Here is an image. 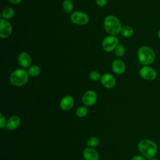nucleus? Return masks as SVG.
Wrapping results in <instances>:
<instances>
[{
    "mask_svg": "<svg viewBox=\"0 0 160 160\" xmlns=\"http://www.w3.org/2000/svg\"><path fill=\"white\" fill-rule=\"evenodd\" d=\"M12 4H19L22 0H8Z\"/></svg>",
    "mask_w": 160,
    "mask_h": 160,
    "instance_id": "bb28decb",
    "label": "nucleus"
},
{
    "mask_svg": "<svg viewBox=\"0 0 160 160\" xmlns=\"http://www.w3.org/2000/svg\"><path fill=\"white\" fill-rule=\"evenodd\" d=\"M28 72L29 76L32 77H36L40 74L41 69L38 65H32L29 68Z\"/></svg>",
    "mask_w": 160,
    "mask_h": 160,
    "instance_id": "a211bd4d",
    "label": "nucleus"
},
{
    "mask_svg": "<svg viewBox=\"0 0 160 160\" xmlns=\"http://www.w3.org/2000/svg\"><path fill=\"white\" fill-rule=\"evenodd\" d=\"M62 8L66 12H71L74 8L72 2L71 0H64L62 2Z\"/></svg>",
    "mask_w": 160,
    "mask_h": 160,
    "instance_id": "6ab92c4d",
    "label": "nucleus"
},
{
    "mask_svg": "<svg viewBox=\"0 0 160 160\" xmlns=\"http://www.w3.org/2000/svg\"><path fill=\"white\" fill-rule=\"evenodd\" d=\"M120 33L123 37L128 38L131 37L133 35L134 30L131 26L126 25L122 27Z\"/></svg>",
    "mask_w": 160,
    "mask_h": 160,
    "instance_id": "f3484780",
    "label": "nucleus"
},
{
    "mask_svg": "<svg viewBox=\"0 0 160 160\" xmlns=\"http://www.w3.org/2000/svg\"><path fill=\"white\" fill-rule=\"evenodd\" d=\"M119 44V39L113 35H109L105 37L102 42V49L106 52L114 51L115 48Z\"/></svg>",
    "mask_w": 160,
    "mask_h": 160,
    "instance_id": "39448f33",
    "label": "nucleus"
},
{
    "mask_svg": "<svg viewBox=\"0 0 160 160\" xmlns=\"http://www.w3.org/2000/svg\"><path fill=\"white\" fill-rule=\"evenodd\" d=\"M96 3L100 7L105 6L108 3V0H95Z\"/></svg>",
    "mask_w": 160,
    "mask_h": 160,
    "instance_id": "393cba45",
    "label": "nucleus"
},
{
    "mask_svg": "<svg viewBox=\"0 0 160 160\" xmlns=\"http://www.w3.org/2000/svg\"><path fill=\"white\" fill-rule=\"evenodd\" d=\"M148 160H158V159L155 158H150V159H148Z\"/></svg>",
    "mask_w": 160,
    "mask_h": 160,
    "instance_id": "c85d7f7f",
    "label": "nucleus"
},
{
    "mask_svg": "<svg viewBox=\"0 0 160 160\" xmlns=\"http://www.w3.org/2000/svg\"><path fill=\"white\" fill-rule=\"evenodd\" d=\"M12 26L8 20L1 19L0 20V37L1 38H7L11 34Z\"/></svg>",
    "mask_w": 160,
    "mask_h": 160,
    "instance_id": "6e6552de",
    "label": "nucleus"
},
{
    "mask_svg": "<svg viewBox=\"0 0 160 160\" xmlns=\"http://www.w3.org/2000/svg\"><path fill=\"white\" fill-rule=\"evenodd\" d=\"M18 64L24 69L29 68L30 65L31 64L32 59L31 56L26 52H22L18 56Z\"/></svg>",
    "mask_w": 160,
    "mask_h": 160,
    "instance_id": "9b49d317",
    "label": "nucleus"
},
{
    "mask_svg": "<svg viewBox=\"0 0 160 160\" xmlns=\"http://www.w3.org/2000/svg\"><path fill=\"white\" fill-rule=\"evenodd\" d=\"M139 74L141 78L148 81H153L158 76V72L156 69L149 65L143 66L139 69Z\"/></svg>",
    "mask_w": 160,
    "mask_h": 160,
    "instance_id": "423d86ee",
    "label": "nucleus"
},
{
    "mask_svg": "<svg viewBox=\"0 0 160 160\" xmlns=\"http://www.w3.org/2000/svg\"><path fill=\"white\" fill-rule=\"evenodd\" d=\"M97 94L95 91L89 90L86 91L82 96V102L87 106H91L94 104L97 101Z\"/></svg>",
    "mask_w": 160,
    "mask_h": 160,
    "instance_id": "1a4fd4ad",
    "label": "nucleus"
},
{
    "mask_svg": "<svg viewBox=\"0 0 160 160\" xmlns=\"http://www.w3.org/2000/svg\"><path fill=\"white\" fill-rule=\"evenodd\" d=\"M0 126H1V128H3L5 127V126H6V118L4 117V116L1 113L0 114Z\"/></svg>",
    "mask_w": 160,
    "mask_h": 160,
    "instance_id": "b1692460",
    "label": "nucleus"
},
{
    "mask_svg": "<svg viewBox=\"0 0 160 160\" xmlns=\"http://www.w3.org/2000/svg\"><path fill=\"white\" fill-rule=\"evenodd\" d=\"M83 158L85 160H99V155L96 150L89 147L83 151Z\"/></svg>",
    "mask_w": 160,
    "mask_h": 160,
    "instance_id": "ddd939ff",
    "label": "nucleus"
},
{
    "mask_svg": "<svg viewBox=\"0 0 160 160\" xmlns=\"http://www.w3.org/2000/svg\"><path fill=\"white\" fill-rule=\"evenodd\" d=\"M138 58L141 64L144 66L150 65L155 61L156 54L149 46H142L138 51Z\"/></svg>",
    "mask_w": 160,
    "mask_h": 160,
    "instance_id": "f03ea898",
    "label": "nucleus"
},
{
    "mask_svg": "<svg viewBox=\"0 0 160 160\" xmlns=\"http://www.w3.org/2000/svg\"><path fill=\"white\" fill-rule=\"evenodd\" d=\"M131 160H146V158L142 155H136L132 158Z\"/></svg>",
    "mask_w": 160,
    "mask_h": 160,
    "instance_id": "a878e982",
    "label": "nucleus"
},
{
    "mask_svg": "<svg viewBox=\"0 0 160 160\" xmlns=\"http://www.w3.org/2000/svg\"><path fill=\"white\" fill-rule=\"evenodd\" d=\"M158 38L160 39V29L158 31Z\"/></svg>",
    "mask_w": 160,
    "mask_h": 160,
    "instance_id": "cd10ccee",
    "label": "nucleus"
},
{
    "mask_svg": "<svg viewBox=\"0 0 160 160\" xmlns=\"http://www.w3.org/2000/svg\"><path fill=\"white\" fill-rule=\"evenodd\" d=\"M74 104V98L69 95L63 97L59 103L60 108L64 111H69L73 107Z\"/></svg>",
    "mask_w": 160,
    "mask_h": 160,
    "instance_id": "f8f14e48",
    "label": "nucleus"
},
{
    "mask_svg": "<svg viewBox=\"0 0 160 160\" xmlns=\"http://www.w3.org/2000/svg\"><path fill=\"white\" fill-rule=\"evenodd\" d=\"M29 76L28 72L24 68H18L12 72L9 81L15 86H22L27 83Z\"/></svg>",
    "mask_w": 160,
    "mask_h": 160,
    "instance_id": "20e7f679",
    "label": "nucleus"
},
{
    "mask_svg": "<svg viewBox=\"0 0 160 160\" xmlns=\"http://www.w3.org/2000/svg\"><path fill=\"white\" fill-rule=\"evenodd\" d=\"M76 115L79 118H84L85 117L88 112V109L85 106H79L76 111Z\"/></svg>",
    "mask_w": 160,
    "mask_h": 160,
    "instance_id": "aec40b11",
    "label": "nucleus"
},
{
    "mask_svg": "<svg viewBox=\"0 0 160 160\" xmlns=\"http://www.w3.org/2000/svg\"><path fill=\"white\" fill-rule=\"evenodd\" d=\"M104 27L106 32L110 35H117L121 32L122 28L121 23L119 19L113 16H107L104 20Z\"/></svg>",
    "mask_w": 160,
    "mask_h": 160,
    "instance_id": "7ed1b4c3",
    "label": "nucleus"
},
{
    "mask_svg": "<svg viewBox=\"0 0 160 160\" xmlns=\"http://www.w3.org/2000/svg\"><path fill=\"white\" fill-rule=\"evenodd\" d=\"M70 19L72 23L79 26L86 25L89 20V18L86 13L79 11L73 12L71 14Z\"/></svg>",
    "mask_w": 160,
    "mask_h": 160,
    "instance_id": "0eeeda50",
    "label": "nucleus"
},
{
    "mask_svg": "<svg viewBox=\"0 0 160 160\" xmlns=\"http://www.w3.org/2000/svg\"><path fill=\"white\" fill-rule=\"evenodd\" d=\"M21 123L20 118L18 116L14 115L11 116L7 121L6 128L9 130H14L18 128Z\"/></svg>",
    "mask_w": 160,
    "mask_h": 160,
    "instance_id": "2eb2a0df",
    "label": "nucleus"
},
{
    "mask_svg": "<svg viewBox=\"0 0 160 160\" xmlns=\"http://www.w3.org/2000/svg\"><path fill=\"white\" fill-rule=\"evenodd\" d=\"M99 144V139L95 136L91 137L87 141V145L91 148H95Z\"/></svg>",
    "mask_w": 160,
    "mask_h": 160,
    "instance_id": "412c9836",
    "label": "nucleus"
},
{
    "mask_svg": "<svg viewBox=\"0 0 160 160\" xmlns=\"http://www.w3.org/2000/svg\"><path fill=\"white\" fill-rule=\"evenodd\" d=\"M138 148L141 154L146 159L154 158L158 151V147L156 143L148 139L141 140L138 144Z\"/></svg>",
    "mask_w": 160,
    "mask_h": 160,
    "instance_id": "f257e3e1",
    "label": "nucleus"
},
{
    "mask_svg": "<svg viewBox=\"0 0 160 160\" xmlns=\"http://www.w3.org/2000/svg\"><path fill=\"white\" fill-rule=\"evenodd\" d=\"M89 78L91 80H92L93 81H97L101 79V76L98 71H92L89 74Z\"/></svg>",
    "mask_w": 160,
    "mask_h": 160,
    "instance_id": "5701e85b",
    "label": "nucleus"
},
{
    "mask_svg": "<svg viewBox=\"0 0 160 160\" xmlns=\"http://www.w3.org/2000/svg\"><path fill=\"white\" fill-rule=\"evenodd\" d=\"M112 69L114 73L118 75L123 74L126 70V65L121 59H116L112 63Z\"/></svg>",
    "mask_w": 160,
    "mask_h": 160,
    "instance_id": "4468645a",
    "label": "nucleus"
},
{
    "mask_svg": "<svg viewBox=\"0 0 160 160\" xmlns=\"http://www.w3.org/2000/svg\"><path fill=\"white\" fill-rule=\"evenodd\" d=\"M125 53V48L122 44H119L114 49V54L118 57H122Z\"/></svg>",
    "mask_w": 160,
    "mask_h": 160,
    "instance_id": "4be33fe9",
    "label": "nucleus"
},
{
    "mask_svg": "<svg viewBox=\"0 0 160 160\" xmlns=\"http://www.w3.org/2000/svg\"><path fill=\"white\" fill-rule=\"evenodd\" d=\"M100 81L102 85L108 89H111L114 88L116 83V81L114 76L109 73L104 74L101 76Z\"/></svg>",
    "mask_w": 160,
    "mask_h": 160,
    "instance_id": "9d476101",
    "label": "nucleus"
},
{
    "mask_svg": "<svg viewBox=\"0 0 160 160\" xmlns=\"http://www.w3.org/2000/svg\"><path fill=\"white\" fill-rule=\"evenodd\" d=\"M14 15V9L11 7H6L5 8L1 14V18L5 19H9L12 18Z\"/></svg>",
    "mask_w": 160,
    "mask_h": 160,
    "instance_id": "dca6fc26",
    "label": "nucleus"
}]
</instances>
